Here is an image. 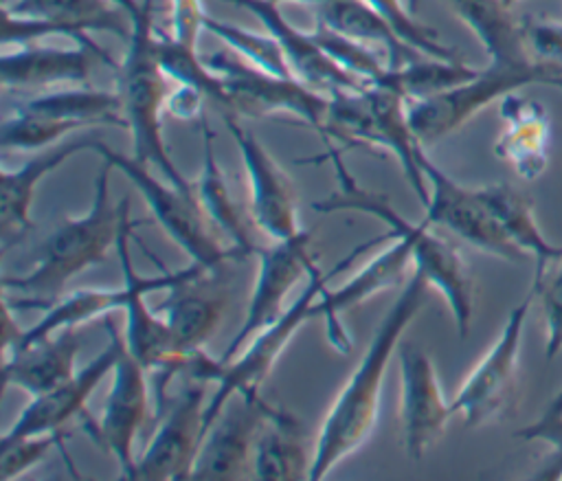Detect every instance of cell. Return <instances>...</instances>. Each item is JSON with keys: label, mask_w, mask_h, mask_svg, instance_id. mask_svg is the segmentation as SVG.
Here are the masks:
<instances>
[{"label": "cell", "mask_w": 562, "mask_h": 481, "mask_svg": "<svg viewBox=\"0 0 562 481\" xmlns=\"http://www.w3.org/2000/svg\"><path fill=\"white\" fill-rule=\"evenodd\" d=\"M536 299L538 288L531 283L527 294L509 310L492 347L474 365L450 402L452 411L463 417L465 426L476 428L503 420L514 409L518 395L522 334Z\"/></svg>", "instance_id": "obj_10"}, {"label": "cell", "mask_w": 562, "mask_h": 481, "mask_svg": "<svg viewBox=\"0 0 562 481\" xmlns=\"http://www.w3.org/2000/svg\"><path fill=\"white\" fill-rule=\"evenodd\" d=\"M384 237H378V239H371V242H364V244L356 246L340 261H336V266L329 268L327 272H321V268L314 261L310 266V272H307V286L303 288L299 299L292 305H288L285 312L274 323H270L268 327L257 332L252 336L250 345L246 349H241L233 360L220 362V358H217V362L213 367V373H211V382H215L217 387H215V393L211 395V400L206 402V409H204V433L209 430V426L213 424V420L217 417V413L222 411V406L228 402V398L233 393H237V391H259L261 382L270 376L277 360L281 358V354L290 345L292 336L310 318H314V303L321 297V292L327 288V283L340 270L349 268L362 250L375 246Z\"/></svg>", "instance_id": "obj_6"}, {"label": "cell", "mask_w": 562, "mask_h": 481, "mask_svg": "<svg viewBox=\"0 0 562 481\" xmlns=\"http://www.w3.org/2000/svg\"><path fill=\"white\" fill-rule=\"evenodd\" d=\"M274 4H283V2H296V4H310V7H321V4H327V2H334V0H270Z\"/></svg>", "instance_id": "obj_47"}, {"label": "cell", "mask_w": 562, "mask_h": 481, "mask_svg": "<svg viewBox=\"0 0 562 481\" xmlns=\"http://www.w3.org/2000/svg\"><path fill=\"white\" fill-rule=\"evenodd\" d=\"M325 143V154L318 156V160H329L336 174L338 189L316 202H312V209L318 213H334V211H356L367 213L371 217H378L382 224L389 226L391 237H406L413 248V268L424 275V279L437 288L452 314L457 334L461 338L468 336L474 314V283L468 270V264L459 255V250L448 244L443 237L435 235L430 231L428 222L413 224L406 217H402L391 200L384 193L364 189L353 174L347 169L340 149L334 147L331 141Z\"/></svg>", "instance_id": "obj_2"}, {"label": "cell", "mask_w": 562, "mask_h": 481, "mask_svg": "<svg viewBox=\"0 0 562 481\" xmlns=\"http://www.w3.org/2000/svg\"><path fill=\"white\" fill-rule=\"evenodd\" d=\"M92 152L119 169L138 189L156 222L189 255L191 261L204 266L206 270H222L226 259L241 257L237 250L224 248L215 226L209 222L193 193L178 189L169 180H158L149 171V165L112 149L99 138Z\"/></svg>", "instance_id": "obj_9"}, {"label": "cell", "mask_w": 562, "mask_h": 481, "mask_svg": "<svg viewBox=\"0 0 562 481\" xmlns=\"http://www.w3.org/2000/svg\"><path fill=\"white\" fill-rule=\"evenodd\" d=\"M127 301L125 288H83V290H75L57 301L46 303V312L44 316L24 329L22 338L7 349L4 354H11L15 349H22L31 343H37L64 327H79L81 323H88L92 318L99 316H108L116 310H123Z\"/></svg>", "instance_id": "obj_33"}, {"label": "cell", "mask_w": 562, "mask_h": 481, "mask_svg": "<svg viewBox=\"0 0 562 481\" xmlns=\"http://www.w3.org/2000/svg\"><path fill=\"white\" fill-rule=\"evenodd\" d=\"M413 264L411 242L402 235L393 237V244L373 257L362 270H358L351 279H347L336 290L325 288L314 303V316H323L327 325V338L338 351H349L351 340L340 325V314L349 307L360 305L362 301L375 297L378 292L395 286L404 270Z\"/></svg>", "instance_id": "obj_24"}, {"label": "cell", "mask_w": 562, "mask_h": 481, "mask_svg": "<svg viewBox=\"0 0 562 481\" xmlns=\"http://www.w3.org/2000/svg\"><path fill=\"white\" fill-rule=\"evenodd\" d=\"M428 288L430 283L424 279V275L413 270L411 279L382 316L373 338L369 340V347L364 349L360 362L340 389L321 426V435L312 455L310 481L327 477L334 466L353 455L371 435L380 411L382 382L389 360L400 347L402 334L424 307Z\"/></svg>", "instance_id": "obj_1"}, {"label": "cell", "mask_w": 562, "mask_h": 481, "mask_svg": "<svg viewBox=\"0 0 562 481\" xmlns=\"http://www.w3.org/2000/svg\"><path fill=\"white\" fill-rule=\"evenodd\" d=\"M536 288L544 314V356L553 360L562 351V261L558 270L547 275Z\"/></svg>", "instance_id": "obj_41"}, {"label": "cell", "mask_w": 562, "mask_h": 481, "mask_svg": "<svg viewBox=\"0 0 562 481\" xmlns=\"http://www.w3.org/2000/svg\"><path fill=\"white\" fill-rule=\"evenodd\" d=\"M228 303V288L220 279V270H206L169 290L158 305L173 334L178 351L191 360L202 351L204 343L215 334Z\"/></svg>", "instance_id": "obj_22"}, {"label": "cell", "mask_w": 562, "mask_h": 481, "mask_svg": "<svg viewBox=\"0 0 562 481\" xmlns=\"http://www.w3.org/2000/svg\"><path fill=\"white\" fill-rule=\"evenodd\" d=\"M204 94L189 88V86H180L176 83V88L169 92L167 103H165V112H169L176 119L189 121L195 116H202V103H204Z\"/></svg>", "instance_id": "obj_44"}, {"label": "cell", "mask_w": 562, "mask_h": 481, "mask_svg": "<svg viewBox=\"0 0 562 481\" xmlns=\"http://www.w3.org/2000/svg\"><path fill=\"white\" fill-rule=\"evenodd\" d=\"M99 57L110 68H116L105 48L77 44L72 48L46 46L40 42L13 46L0 57V81L4 90H44L57 86H83L92 70V59Z\"/></svg>", "instance_id": "obj_20"}, {"label": "cell", "mask_w": 562, "mask_h": 481, "mask_svg": "<svg viewBox=\"0 0 562 481\" xmlns=\"http://www.w3.org/2000/svg\"><path fill=\"white\" fill-rule=\"evenodd\" d=\"M525 42L536 61L562 66V22L560 20H522Z\"/></svg>", "instance_id": "obj_42"}, {"label": "cell", "mask_w": 562, "mask_h": 481, "mask_svg": "<svg viewBox=\"0 0 562 481\" xmlns=\"http://www.w3.org/2000/svg\"><path fill=\"white\" fill-rule=\"evenodd\" d=\"M312 233L299 231L285 239H272L270 246L257 248V277L255 288L248 301L244 323L235 332L233 340L220 356V362L233 360L244 345L263 327L274 323L285 310L283 303L292 292L294 283L310 272V266L316 261L312 250Z\"/></svg>", "instance_id": "obj_13"}, {"label": "cell", "mask_w": 562, "mask_h": 481, "mask_svg": "<svg viewBox=\"0 0 562 481\" xmlns=\"http://www.w3.org/2000/svg\"><path fill=\"white\" fill-rule=\"evenodd\" d=\"M110 2L116 4L119 9H123L130 18H134L140 11V4H143V0H110Z\"/></svg>", "instance_id": "obj_45"}, {"label": "cell", "mask_w": 562, "mask_h": 481, "mask_svg": "<svg viewBox=\"0 0 562 481\" xmlns=\"http://www.w3.org/2000/svg\"><path fill=\"white\" fill-rule=\"evenodd\" d=\"M419 4H422V0H406V7H408V11H411L413 15H417Z\"/></svg>", "instance_id": "obj_48"}, {"label": "cell", "mask_w": 562, "mask_h": 481, "mask_svg": "<svg viewBox=\"0 0 562 481\" xmlns=\"http://www.w3.org/2000/svg\"><path fill=\"white\" fill-rule=\"evenodd\" d=\"M476 72L479 68H472L461 59H437L422 55L404 66L389 68L375 86L397 92L404 101H417L450 90L472 79Z\"/></svg>", "instance_id": "obj_34"}, {"label": "cell", "mask_w": 562, "mask_h": 481, "mask_svg": "<svg viewBox=\"0 0 562 481\" xmlns=\"http://www.w3.org/2000/svg\"><path fill=\"white\" fill-rule=\"evenodd\" d=\"M527 86H553L562 90V66L544 61H533L527 66L487 64L485 68H479L472 79L450 90L428 99L406 101L411 130L422 145H430L459 130L496 99Z\"/></svg>", "instance_id": "obj_8"}, {"label": "cell", "mask_w": 562, "mask_h": 481, "mask_svg": "<svg viewBox=\"0 0 562 481\" xmlns=\"http://www.w3.org/2000/svg\"><path fill=\"white\" fill-rule=\"evenodd\" d=\"M77 354V327H64L37 343L4 354V384L24 389L31 395L46 393L75 376Z\"/></svg>", "instance_id": "obj_26"}, {"label": "cell", "mask_w": 562, "mask_h": 481, "mask_svg": "<svg viewBox=\"0 0 562 481\" xmlns=\"http://www.w3.org/2000/svg\"><path fill=\"white\" fill-rule=\"evenodd\" d=\"M136 222L130 220V198L125 195L121 200V228L116 237V255L121 264L123 275V288L127 294L125 301V347L130 354L149 371L156 376V404L162 413L165 409V391L169 380L184 371L189 360L178 351L173 334L167 325V318L158 316V310H151L145 301L147 294L156 290H171L193 277H200L206 272L204 266L191 261L182 270H165L154 277H143L134 268V259L130 253L132 246V228Z\"/></svg>", "instance_id": "obj_5"}, {"label": "cell", "mask_w": 562, "mask_h": 481, "mask_svg": "<svg viewBox=\"0 0 562 481\" xmlns=\"http://www.w3.org/2000/svg\"><path fill=\"white\" fill-rule=\"evenodd\" d=\"M479 193L494 213V217L498 220L505 235L512 239V244L527 257H533L536 272L531 283L540 286L542 279L549 275V266L562 261V246L547 239L536 220L531 200L512 184H483L479 187Z\"/></svg>", "instance_id": "obj_27"}, {"label": "cell", "mask_w": 562, "mask_h": 481, "mask_svg": "<svg viewBox=\"0 0 562 481\" xmlns=\"http://www.w3.org/2000/svg\"><path fill=\"white\" fill-rule=\"evenodd\" d=\"M314 13H316V22H323L325 26L380 51L386 57L389 68H397L422 57V53L411 48L391 29V24L382 15H378L371 7H367L362 0H334L321 7H314Z\"/></svg>", "instance_id": "obj_28"}, {"label": "cell", "mask_w": 562, "mask_h": 481, "mask_svg": "<svg viewBox=\"0 0 562 481\" xmlns=\"http://www.w3.org/2000/svg\"><path fill=\"white\" fill-rule=\"evenodd\" d=\"M498 2H503L505 7H509V9H512V7H514L516 2H520V0H498Z\"/></svg>", "instance_id": "obj_49"}, {"label": "cell", "mask_w": 562, "mask_h": 481, "mask_svg": "<svg viewBox=\"0 0 562 481\" xmlns=\"http://www.w3.org/2000/svg\"><path fill=\"white\" fill-rule=\"evenodd\" d=\"M417 165L428 184L424 222L430 226H443L459 239L498 259L514 264L527 259V255L520 253L505 235L498 220L481 198L479 187L472 189L457 182L424 152V145L417 149Z\"/></svg>", "instance_id": "obj_12"}, {"label": "cell", "mask_w": 562, "mask_h": 481, "mask_svg": "<svg viewBox=\"0 0 562 481\" xmlns=\"http://www.w3.org/2000/svg\"><path fill=\"white\" fill-rule=\"evenodd\" d=\"M204 31H209L211 35L222 40L237 57H241L250 66H255L263 72L279 75V77H294L279 42L268 31L257 33V31L237 26L233 22H224L213 15H206Z\"/></svg>", "instance_id": "obj_36"}, {"label": "cell", "mask_w": 562, "mask_h": 481, "mask_svg": "<svg viewBox=\"0 0 562 481\" xmlns=\"http://www.w3.org/2000/svg\"><path fill=\"white\" fill-rule=\"evenodd\" d=\"M114 167L103 160L94 180L90 209L79 217L64 220L57 231L40 246L35 266L20 277H4L7 290H20L29 299H18L15 310H31L46 305L64 286L86 268L105 259L110 246H116L121 228V202L110 200V174Z\"/></svg>", "instance_id": "obj_4"}, {"label": "cell", "mask_w": 562, "mask_h": 481, "mask_svg": "<svg viewBox=\"0 0 562 481\" xmlns=\"http://www.w3.org/2000/svg\"><path fill=\"white\" fill-rule=\"evenodd\" d=\"M204 398L206 382L191 378L171 400L169 409H162L158 430L136 461L134 479L165 481L191 477L204 437Z\"/></svg>", "instance_id": "obj_15"}, {"label": "cell", "mask_w": 562, "mask_h": 481, "mask_svg": "<svg viewBox=\"0 0 562 481\" xmlns=\"http://www.w3.org/2000/svg\"><path fill=\"white\" fill-rule=\"evenodd\" d=\"M259 391H237L222 406L202 437L191 477L195 479H239L263 426L279 415Z\"/></svg>", "instance_id": "obj_14"}, {"label": "cell", "mask_w": 562, "mask_h": 481, "mask_svg": "<svg viewBox=\"0 0 562 481\" xmlns=\"http://www.w3.org/2000/svg\"><path fill=\"white\" fill-rule=\"evenodd\" d=\"M250 466L259 479H310L312 457H307L301 424L288 411L281 409L263 426Z\"/></svg>", "instance_id": "obj_32"}, {"label": "cell", "mask_w": 562, "mask_h": 481, "mask_svg": "<svg viewBox=\"0 0 562 481\" xmlns=\"http://www.w3.org/2000/svg\"><path fill=\"white\" fill-rule=\"evenodd\" d=\"M206 15L209 13L204 9V0H169V35L187 46L198 48V37L204 31Z\"/></svg>", "instance_id": "obj_43"}, {"label": "cell", "mask_w": 562, "mask_h": 481, "mask_svg": "<svg viewBox=\"0 0 562 481\" xmlns=\"http://www.w3.org/2000/svg\"><path fill=\"white\" fill-rule=\"evenodd\" d=\"M206 64L224 79L228 92V112L252 119L272 114H292L327 136V119L331 99L305 86L296 77H279L263 72L235 53L217 51L204 57Z\"/></svg>", "instance_id": "obj_11"}, {"label": "cell", "mask_w": 562, "mask_h": 481, "mask_svg": "<svg viewBox=\"0 0 562 481\" xmlns=\"http://www.w3.org/2000/svg\"><path fill=\"white\" fill-rule=\"evenodd\" d=\"M224 123L237 145L250 184V217L270 237L285 239L299 233V209L292 180L270 152L233 114Z\"/></svg>", "instance_id": "obj_17"}, {"label": "cell", "mask_w": 562, "mask_h": 481, "mask_svg": "<svg viewBox=\"0 0 562 481\" xmlns=\"http://www.w3.org/2000/svg\"><path fill=\"white\" fill-rule=\"evenodd\" d=\"M516 437L527 441H542L549 446L540 468L531 474L533 479H562V415H538L531 424L518 428Z\"/></svg>", "instance_id": "obj_40"}, {"label": "cell", "mask_w": 562, "mask_h": 481, "mask_svg": "<svg viewBox=\"0 0 562 481\" xmlns=\"http://www.w3.org/2000/svg\"><path fill=\"white\" fill-rule=\"evenodd\" d=\"M66 433H44L4 439L0 437V479L9 481L37 466L53 446H64Z\"/></svg>", "instance_id": "obj_39"}, {"label": "cell", "mask_w": 562, "mask_h": 481, "mask_svg": "<svg viewBox=\"0 0 562 481\" xmlns=\"http://www.w3.org/2000/svg\"><path fill=\"white\" fill-rule=\"evenodd\" d=\"M108 345L79 371H75L72 378L57 384L55 389L33 395V400L24 406V411L18 415V420L2 433L4 439L24 437V435H44L61 430V426L72 420L75 415L83 413L86 402L94 393V389L101 384V380L112 373V367L116 362V354L121 347V336L116 327L110 323L108 314Z\"/></svg>", "instance_id": "obj_19"}, {"label": "cell", "mask_w": 562, "mask_h": 481, "mask_svg": "<svg viewBox=\"0 0 562 481\" xmlns=\"http://www.w3.org/2000/svg\"><path fill=\"white\" fill-rule=\"evenodd\" d=\"M200 119H202V169L195 182V198L204 215L209 217V222L215 226V231L226 235L231 244L241 253V257L255 255L257 246L246 228V222L241 217L237 202L231 195L226 176L215 158L213 132L209 130L206 119L204 116Z\"/></svg>", "instance_id": "obj_29"}, {"label": "cell", "mask_w": 562, "mask_h": 481, "mask_svg": "<svg viewBox=\"0 0 562 481\" xmlns=\"http://www.w3.org/2000/svg\"><path fill=\"white\" fill-rule=\"evenodd\" d=\"M15 108H22L33 114L50 116L57 121H66L77 130L97 127V125H123L125 119L121 114V101L116 90H94L86 86H70L59 90H46L42 94L29 97Z\"/></svg>", "instance_id": "obj_30"}, {"label": "cell", "mask_w": 562, "mask_h": 481, "mask_svg": "<svg viewBox=\"0 0 562 481\" xmlns=\"http://www.w3.org/2000/svg\"><path fill=\"white\" fill-rule=\"evenodd\" d=\"M312 35L316 40V44L353 79H358L364 86H375L384 72L389 70V61L386 57L362 44L356 42L329 26H325L323 22H316L312 29Z\"/></svg>", "instance_id": "obj_37"}, {"label": "cell", "mask_w": 562, "mask_h": 481, "mask_svg": "<svg viewBox=\"0 0 562 481\" xmlns=\"http://www.w3.org/2000/svg\"><path fill=\"white\" fill-rule=\"evenodd\" d=\"M400 376L404 448L408 457L417 461L441 439L454 411L443 398L430 356L415 343L400 347Z\"/></svg>", "instance_id": "obj_18"}, {"label": "cell", "mask_w": 562, "mask_h": 481, "mask_svg": "<svg viewBox=\"0 0 562 481\" xmlns=\"http://www.w3.org/2000/svg\"><path fill=\"white\" fill-rule=\"evenodd\" d=\"M156 40L154 0H143L140 11L132 18L123 59L114 68L121 114L132 136V156L143 165L158 167L165 180L195 195V187L182 176L165 145L162 112L171 90L167 86L169 77L158 61Z\"/></svg>", "instance_id": "obj_3"}, {"label": "cell", "mask_w": 562, "mask_h": 481, "mask_svg": "<svg viewBox=\"0 0 562 481\" xmlns=\"http://www.w3.org/2000/svg\"><path fill=\"white\" fill-rule=\"evenodd\" d=\"M158 61L165 70V75L180 86H189L204 94L206 101L215 103L224 114L228 112V92L224 86V79L206 64L202 55H198V48L187 46L171 37L169 33L158 31L156 40Z\"/></svg>", "instance_id": "obj_35"}, {"label": "cell", "mask_w": 562, "mask_h": 481, "mask_svg": "<svg viewBox=\"0 0 562 481\" xmlns=\"http://www.w3.org/2000/svg\"><path fill=\"white\" fill-rule=\"evenodd\" d=\"M2 11L59 22L86 35L103 31L127 42L132 33V18L110 0H15L4 2Z\"/></svg>", "instance_id": "obj_31"}, {"label": "cell", "mask_w": 562, "mask_h": 481, "mask_svg": "<svg viewBox=\"0 0 562 481\" xmlns=\"http://www.w3.org/2000/svg\"><path fill=\"white\" fill-rule=\"evenodd\" d=\"M149 409V371L130 354L121 340L116 362L112 367V382L103 402V413L92 435L108 448L121 468V477L134 479V441L147 420Z\"/></svg>", "instance_id": "obj_16"}, {"label": "cell", "mask_w": 562, "mask_h": 481, "mask_svg": "<svg viewBox=\"0 0 562 481\" xmlns=\"http://www.w3.org/2000/svg\"><path fill=\"white\" fill-rule=\"evenodd\" d=\"M228 4H235L244 11H250L263 29L279 42L288 66L292 75L303 81L305 86L314 88L316 92L325 97H334L338 92H349V90H362L367 88L351 75H347L314 40L312 31H299L294 24H290L279 4L270 0H222Z\"/></svg>", "instance_id": "obj_21"}, {"label": "cell", "mask_w": 562, "mask_h": 481, "mask_svg": "<svg viewBox=\"0 0 562 481\" xmlns=\"http://www.w3.org/2000/svg\"><path fill=\"white\" fill-rule=\"evenodd\" d=\"M97 136H75L68 141H61L53 147L42 149L26 163H22L18 169L2 167L0 174V239L2 250L7 253L11 246H15L31 228V204L35 189L44 176L61 167L68 158H72L79 152H86L94 147Z\"/></svg>", "instance_id": "obj_23"}, {"label": "cell", "mask_w": 562, "mask_h": 481, "mask_svg": "<svg viewBox=\"0 0 562 481\" xmlns=\"http://www.w3.org/2000/svg\"><path fill=\"white\" fill-rule=\"evenodd\" d=\"M329 99L327 136L323 141H342L351 147L364 145L369 149L393 154L408 178V184L426 204L428 184L417 165V149L422 143L411 130L406 101L382 86L338 92Z\"/></svg>", "instance_id": "obj_7"}, {"label": "cell", "mask_w": 562, "mask_h": 481, "mask_svg": "<svg viewBox=\"0 0 562 481\" xmlns=\"http://www.w3.org/2000/svg\"><path fill=\"white\" fill-rule=\"evenodd\" d=\"M503 130L494 154L509 163L522 180H536L549 165L551 119L547 108L531 97L509 92L501 99Z\"/></svg>", "instance_id": "obj_25"}, {"label": "cell", "mask_w": 562, "mask_h": 481, "mask_svg": "<svg viewBox=\"0 0 562 481\" xmlns=\"http://www.w3.org/2000/svg\"><path fill=\"white\" fill-rule=\"evenodd\" d=\"M540 415H562V389L549 400V404L544 406V411Z\"/></svg>", "instance_id": "obj_46"}, {"label": "cell", "mask_w": 562, "mask_h": 481, "mask_svg": "<svg viewBox=\"0 0 562 481\" xmlns=\"http://www.w3.org/2000/svg\"><path fill=\"white\" fill-rule=\"evenodd\" d=\"M367 7H371L378 15H382L391 29L417 53L437 57V59H461L454 48L446 46L439 40V33L424 22L415 20V15L408 11L406 0H362Z\"/></svg>", "instance_id": "obj_38"}]
</instances>
